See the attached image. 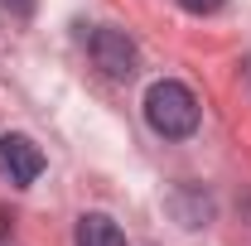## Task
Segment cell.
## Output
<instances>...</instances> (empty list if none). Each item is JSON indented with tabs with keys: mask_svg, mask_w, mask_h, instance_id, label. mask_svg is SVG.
Instances as JSON below:
<instances>
[{
	"mask_svg": "<svg viewBox=\"0 0 251 246\" xmlns=\"http://www.w3.org/2000/svg\"><path fill=\"white\" fill-rule=\"evenodd\" d=\"M0 174L15 188H29L44 174V150L34 145L29 135H0Z\"/></svg>",
	"mask_w": 251,
	"mask_h": 246,
	"instance_id": "3",
	"label": "cell"
},
{
	"mask_svg": "<svg viewBox=\"0 0 251 246\" xmlns=\"http://www.w3.org/2000/svg\"><path fill=\"white\" fill-rule=\"evenodd\" d=\"M87 49H92L97 68H101L106 77H116V82H130L135 68H140V53H135V44H130L126 29H92Z\"/></svg>",
	"mask_w": 251,
	"mask_h": 246,
	"instance_id": "2",
	"label": "cell"
},
{
	"mask_svg": "<svg viewBox=\"0 0 251 246\" xmlns=\"http://www.w3.org/2000/svg\"><path fill=\"white\" fill-rule=\"evenodd\" d=\"M145 121L164 140H188L198 130V97L188 92L184 82H174V77H159L145 92Z\"/></svg>",
	"mask_w": 251,
	"mask_h": 246,
	"instance_id": "1",
	"label": "cell"
},
{
	"mask_svg": "<svg viewBox=\"0 0 251 246\" xmlns=\"http://www.w3.org/2000/svg\"><path fill=\"white\" fill-rule=\"evenodd\" d=\"M73 242H77V246H126V232L106 213H82V217H77Z\"/></svg>",
	"mask_w": 251,
	"mask_h": 246,
	"instance_id": "4",
	"label": "cell"
},
{
	"mask_svg": "<svg viewBox=\"0 0 251 246\" xmlns=\"http://www.w3.org/2000/svg\"><path fill=\"white\" fill-rule=\"evenodd\" d=\"M179 5H184L188 15H218L227 0H179Z\"/></svg>",
	"mask_w": 251,
	"mask_h": 246,
	"instance_id": "5",
	"label": "cell"
}]
</instances>
